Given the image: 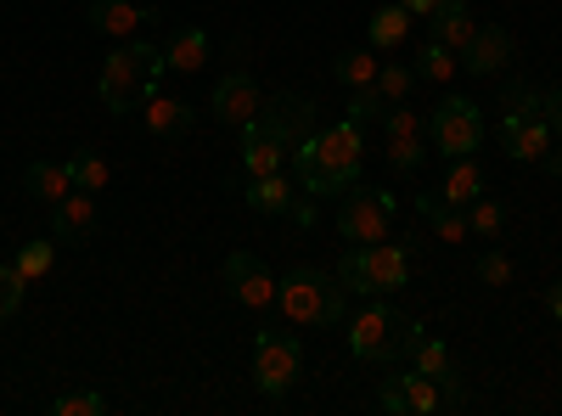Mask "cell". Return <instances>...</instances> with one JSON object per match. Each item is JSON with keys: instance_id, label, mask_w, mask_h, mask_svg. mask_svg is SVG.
Segmentation results:
<instances>
[{"instance_id": "obj_3", "label": "cell", "mask_w": 562, "mask_h": 416, "mask_svg": "<svg viewBox=\"0 0 562 416\" xmlns=\"http://www.w3.org/2000/svg\"><path fill=\"white\" fill-rule=\"evenodd\" d=\"M276 304L293 327H338L344 310H349V288L338 276L315 270V265H299L276 282Z\"/></svg>"}, {"instance_id": "obj_5", "label": "cell", "mask_w": 562, "mask_h": 416, "mask_svg": "<svg viewBox=\"0 0 562 416\" xmlns=\"http://www.w3.org/2000/svg\"><path fill=\"white\" fill-rule=\"evenodd\" d=\"M411 270H416L411 248L383 237V243H355L344 254V265H338V282L349 293H366V299H389V293H400L411 282Z\"/></svg>"}, {"instance_id": "obj_41", "label": "cell", "mask_w": 562, "mask_h": 416, "mask_svg": "<svg viewBox=\"0 0 562 416\" xmlns=\"http://www.w3.org/2000/svg\"><path fill=\"white\" fill-rule=\"evenodd\" d=\"M546 169H551V175L562 180V153H546Z\"/></svg>"}, {"instance_id": "obj_33", "label": "cell", "mask_w": 562, "mask_h": 416, "mask_svg": "<svg viewBox=\"0 0 562 416\" xmlns=\"http://www.w3.org/2000/svg\"><path fill=\"white\" fill-rule=\"evenodd\" d=\"M422 158H428V153H422V135H389V164L400 175H416Z\"/></svg>"}, {"instance_id": "obj_17", "label": "cell", "mask_w": 562, "mask_h": 416, "mask_svg": "<svg viewBox=\"0 0 562 416\" xmlns=\"http://www.w3.org/2000/svg\"><path fill=\"white\" fill-rule=\"evenodd\" d=\"M52 237H57V243H85V237H97V198L74 187L63 203H52Z\"/></svg>"}, {"instance_id": "obj_36", "label": "cell", "mask_w": 562, "mask_h": 416, "mask_svg": "<svg viewBox=\"0 0 562 416\" xmlns=\"http://www.w3.org/2000/svg\"><path fill=\"white\" fill-rule=\"evenodd\" d=\"M102 411H108V400L90 394V389H85V394H57V400H52V416H102Z\"/></svg>"}, {"instance_id": "obj_38", "label": "cell", "mask_w": 562, "mask_h": 416, "mask_svg": "<svg viewBox=\"0 0 562 416\" xmlns=\"http://www.w3.org/2000/svg\"><path fill=\"white\" fill-rule=\"evenodd\" d=\"M546 124L562 135V90H551V97H546Z\"/></svg>"}, {"instance_id": "obj_21", "label": "cell", "mask_w": 562, "mask_h": 416, "mask_svg": "<svg viewBox=\"0 0 562 416\" xmlns=\"http://www.w3.org/2000/svg\"><path fill=\"white\" fill-rule=\"evenodd\" d=\"M243 198L254 214H293V187H288V175H259V180H243Z\"/></svg>"}, {"instance_id": "obj_28", "label": "cell", "mask_w": 562, "mask_h": 416, "mask_svg": "<svg viewBox=\"0 0 562 416\" xmlns=\"http://www.w3.org/2000/svg\"><path fill=\"white\" fill-rule=\"evenodd\" d=\"M467 225H473V237L495 243L501 231H506V209L495 198H473V203H467Z\"/></svg>"}, {"instance_id": "obj_15", "label": "cell", "mask_w": 562, "mask_h": 416, "mask_svg": "<svg viewBox=\"0 0 562 416\" xmlns=\"http://www.w3.org/2000/svg\"><path fill=\"white\" fill-rule=\"evenodd\" d=\"M456 63H461L467 74H495L501 63H512V34H506L501 23H479L473 40L456 52Z\"/></svg>"}, {"instance_id": "obj_29", "label": "cell", "mask_w": 562, "mask_h": 416, "mask_svg": "<svg viewBox=\"0 0 562 416\" xmlns=\"http://www.w3.org/2000/svg\"><path fill=\"white\" fill-rule=\"evenodd\" d=\"M450 74H456V52H450V45H439V40H428V45H422V57H416V79L445 85Z\"/></svg>"}, {"instance_id": "obj_2", "label": "cell", "mask_w": 562, "mask_h": 416, "mask_svg": "<svg viewBox=\"0 0 562 416\" xmlns=\"http://www.w3.org/2000/svg\"><path fill=\"white\" fill-rule=\"evenodd\" d=\"M158 79H164V52L153 40H130L102 63L97 97H102L108 113H135L158 97Z\"/></svg>"}, {"instance_id": "obj_30", "label": "cell", "mask_w": 562, "mask_h": 416, "mask_svg": "<svg viewBox=\"0 0 562 416\" xmlns=\"http://www.w3.org/2000/svg\"><path fill=\"white\" fill-rule=\"evenodd\" d=\"M52 259H57V237H52V243H23L12 265H18V276H23V282H40V276L52 270Z\"/></svg>"}, {"instance_id": "obj_18", "label": "cell", "mask_w": 562, "mask_h": 416, "mask_svg": "<svg viewBox=\"0 0 562 416\" xmlns=\"http://www.w3.org/2000/svg\"><path fill=\"white\" fill-rule=\"evenodd\" d=\"M416 214L439 231V243H467V237H473V225H467V209H456L445 192H422V198H416Z\"/></svg>"}, {"instance_id": "obj_32", "label": "cell", "mask_w": 562, "mask_h": 416, "mask_svg": "<svg viewBox=\"0 0 562 416\" xmlns=\"http://www.w3.org/2000/svg\"><path fill=\"white\" fill-rule=\"evenodd\" d=\"M68 175H74V187H79V192H102V187H108V164H102L97 153L68 158Z\"/></svg>"}, {"instance_id": "obj_26", "label": "cell", "mask_w": 562, "mask_h": 416, "mask_svg": "<svg viewBox=\"0 0 562 416\" xmlns=\"http://www.w3.org/2000/svg\"><path fill=\"white\" fill-rule=\"evenodd\" d=\"M405 34H411V12L400 7H383V12H371V45L378 52H394V45H405Z\"/></svg>"}, {"instance_id": "obj_35", "label": "cell", "mask_w": 562, "mask_h": 416, "mask_svg": "<svg viewBox=\"0 0 562 416\" xmlns=\"http://www.w3.org/2000/svg\"><path fill=\"white\" fill-rule=\"evenodd\" d=\"M23 276H18V265H0V321H12L18 310H23Z\"/></svg>"}, {"instance_id": "obj_6", "label": "cell", "mask_w": 562, "mask_h": 416, "mask_svg": "<svg viewBox=\"0 0 562 416\" xmlns=\"http://www.w3.org/2000/svg\"><path fill=\"white\" fill-rule=\"evenodd\" d=\"M501 153L506 158H518V164H535V158H546L551 153V124H546V97L540 90H529L524 79H512L506 90H501Z\"/></svg>"}, {"instance_id": "obj_1", "label": "cell", "mask_w": 562, "mask_h": 416, "mask_svg": "<svg viewBox=\"0 0 562 416\" xmlns=\"http://www.w3.org/2000/svg\"><path fill=\"white\" fill-rule=\"evenodd\" d=\"M360 124H326V130H310L304 142L293 147V175L310 198H338L360 180Z\"/></svg>"}, {"instance_id": "obj_10", "label": "cell", "mask_w": 562, "mask_h": 416, "mask_svg": "<svg viewBox=\"0 0 562 416\" xmlns=\"http://www.w3.org/2000/svg\"><path fill=\"white\" fill-rule=\"evenodd\" d=\"M254 124H259L265 135H276V142L293 153V147L304 142V135L315 130V102H310V97H299V90H276V97L259 108V119H254Z\"/></svg>"}, {"instance_id": "obj_13", "label": "cell", "mask_w": 562, "mask_h": 416, "mask_svg": "<svg viewBox=\"0 0 562 416\" xmlns=\"http://www.w3.org/2000/svg\"><path fill=\"white\" fill-rule=\"evenodd\" d=\"M209 108H214V119H220V124H237V130H243V124H254V119H259L265 90H259V79H254V74H225V79L214 85V102H209Z\"/></svg>"}, {"instance_id": "obj_20", "label": "cell", "mask_w": 562, "mask_h": 416, "mask_svg": "<svg viewBox=\"0 0 562 416\" xmlns=\"http://www.w3.org/2000/svg\"><path fill=\"white\" fill-rule=\"evenodd\" d=\"M281 158H288V147H281L276 135H265L259 124H243V175H248V180L281 175Z\"/></svg>"}, {"instance_id": "obj_22", "label": "cell", "mask_w": 562, "mask_h": 416, "mask_svg": "<svg viewBox=\"0 0 562 416\" xmlns=\"http://www.w3.org/2000/svg\"><path fill=\"white\" fill-rule=\"evenodd\" d=\"M428 23H434V40L450 45V52H461V45L473 40V29H479V18L467 12V0H439V12Z\"/></svg>"}, {"instance_id": "obj_8", "label": "cell", "mask_w": 562, "mask_h": 416, "mask_svg": "<svg viewBox=\"0 0 562 416\" xmlns=\"http://www.w3.org/2000/svg\"><path fill=\"white\" fill-rule=\"evenodd\" d=\"M428 135H434V147L445 158H467V153H479L484 142V113L479 102H467V97H445L428 119Z\"/></svg>"}, {"instance_id": "obj_16", "label": "cell", "mask_w": 562, "mask_h": 416, "mask_svg": "<svg viewBox=\"0 0 562 416\" xmlns=\"http://www.w3.org/2000/svg\"><path fill=\"white\" fill-rule=\"evenodd\" d=\"M90 29L97 34H113V40H130V34H140L158 12L153 7H135V0H90Z\"/></svg>"}, {"instance_id": "obj_39", "label": "cell", "mask_w": 562, "mask_h": 416, "mask_svg": "<svg viewBox=\"0 0 562 416\" xmlns=\"http://www.w3.org/2000/svg\"><path fill=\"white\" fill-rule=\"evenodd\" d=\"M400 7H405L411 18H434V12H439V0H400Z\"/></svg>"}, {"instance_id": "obj_31", "label": "cell", "mask_w": 562, "mask_h": 416, "mask_svg": "<svg viewBox=\"0 0 562 416\" xmlns=\"http://www.w3.org/2000/svg\"><path fill=\"white\" fill-rule=\"evenodd\" d=\"M378 68H383V63H371V52H344V57L333 63V74H338L349 90H355V85H378Z\"/></svg>"}, {"instance_id": "obj_24", "label": "cell", "mask_w": 562, "mask_h": 416, "mask_svg": "<svg viewBox=\"0 0 562 416\" xmlns=\"http://www.w3.org/2000/svg\"><path fill=\"white\" fill-rule=\"evenodd\" d=\"M23 187H29V198H40V203H63V198L74 192V175H68V164H29Z\"/></svg>"}, {"instance_id": "obj_40", "label": "cell", "mask_w": 562, "mask_h": 416, "mask_svg": "<svg viewBox=\"0 0 562 416\" xmlns=\"http://www.w3.org/2000/svg\"><path fill=\"white\" fill-rule=\"evenodd\" d=\"M546 310H551V321H557V327H562V282L546 293Z\"/></svg>"}, {"instance_id": "obj_4", "label": "cell", "mask_w": 562, "mask_h": 416, "mask_svg": "<svg viewBox=\"0 0 562 416\" xmlns=\"http://www.w3.org/2000/svg\"><path fill=\"white\" fill-rule=\"evenodd\" d=\"M428 333V327H416V321L405 310H394L389 299H371L355 321H349V349L355 360H371V366H394L411 355V344Z\"/></svg>"}, {"instance_id": "obj_25", "label": "cell", "mask_w": 562, "mask_h": 416, "mask_svg": "<svg viewBox=\"0 0 562 416\" xmlns=\"http://www.w3.org/2000/svg\"><path fill=\"white\" fill-rule=\"evenodd\" d=\"M445 198L456 209H467L473 198H484V169L473 158H450V180H445Z\"/></svg>"}, {"instance_id": "obj_27", "label": "cell", "mask_w": 562, "mask_h": 416, "mask_svg": "<svg viewBox=\"0 0 562 416\" xmlns=\"http://www.w3.org/2000/svg\"><path fill=\"white\" fill-rule=\"evenodd\" d=\"M411 90H416V68H411V63H383V68H378V97H383L389 108L411 102Z\"/></svg>"}, {"instance_id": "obj_14", "label": "cell", "mask_w": 562, "mask_h": 416, "mask_svg": "<svg viewBox=\"0 0 562 416\" xmlns=\"http://www.w3.org/2000/svg\"><path fill=\"white\" fill-rule=\"evenodd\" d=\"M383 411L389 416H434V411H445V400H439L434 378L411 372V378H389L383 383Z\"/></svg>"}, {"instance_id": "obj_19", "label": "cell", "mask_w": 562, "mask_h": 416, "mask_svg": "<svg viewBox=\"0 0 562 416\" xmlns=\"http://www.w3.org/2000/svg\"><path fill=\"white\" fill-rule=\"evenodd\" d=\"M140 113H147V130L158 135V142H186L192 124H198L192 119V102H180V97H153Z\"/></svg>"}, {"instance_id": "obj_7", "label": "cell", "mask_w": 562, "mask_h": 416, "mask_svg": "<svg viewBox=\"0 0 562 416\" xmlns=\"http://www.w3.org/2000/svg\"><path fill=\"white\" fill-rule=\"evenodd\" d=\"M299 372H304V349H299V338H293V333H281V327H265V333L254 338V383H259V394L281 400V394L299 383Z\"/></svg>"}, {"instance_id": "obj_11", "label": "cell", "mask_w": 562, "mask_h": 416, "mask_svg": "<svg viewBox=\"0 0 562 416\" xmlns=\"http://www.w3.org/2000/svg\"><path fill=\"white\" fill-rule=\"evenodd\" d=\"M411 360H416V372H422V378H434V383H439L445 411H461V405H467V389H461V372H456V360H450L445 338H428V333H422V338L411 344Z\"/></svg>"}, {"instance_id": "obj_34", "label": "cell", "mask_w": 562, "mask_h": 416, "mask_svg": "<svg viewBox=\"0 0 562 416\" xmlns=\"http://www.w3.org/2000/svg\"><path fill=\"white\" fill-rule=\"evenodd\" d=\"M389 102L378 97V85H355V97H349V124H371V119H383Z\"/></svg>"}, {"instance_id": "obj_12", "label": "cell", "mask_w": 562, "mask_h": 416, "mask_svg": "<svg viewBox=\"0 0 562 416\" xmlns=\"http://www.w3.org/2000/svg\"><path fill=\"white\" fill-rule=\"evenodd\" d=\"M225 288H231V299L248 304V310H270L276 304V276L265 270L259 254H231L225 259Z\"/></svg>"}, {"instance_id": "obj_23", "label": "cell", "mask_w": 562, "mask_h": 416, "mask_svg": "<svg viewBox=\"0 0 562 416\" xmlns=\"http://www.w3.org/2000/svg\"><path fill=\"white\" fill-rule=\"evenodd\" d=\"M203 63H209V34L203 29H180L164 45V68H175V74H198Z\"/></svg>"}, {"instance_id": "obj_9", "label": "cell", "mask_w": 562, "mask_h": 416, "mask_svg": "<svg viewBox=\"0 0 562 416\" xmlns=\"http://www.w3.org/2000/svg\"><path fill=\"white\" fill-rule=\"evenodd\" d=\"M389 225H394V198H389V192H355V187H349V198L338 203L344 243H383Z\"/></svg>"}, {"instance_id": "obj_37", "label": "cell", "mask_w": 562, "mask_h": 416, "mask_svg": "<svg viewBox=\"0 0 562 416\" xmlns=\"http://www.w3.org/2000/svg\"><path fill=\"white\" fill-rule=\"evenodd\" d=\"M479 282H490V288H506V282H512V259H506L501 248H490V254L479 259Z\"/></svg>"}]
</instances>
